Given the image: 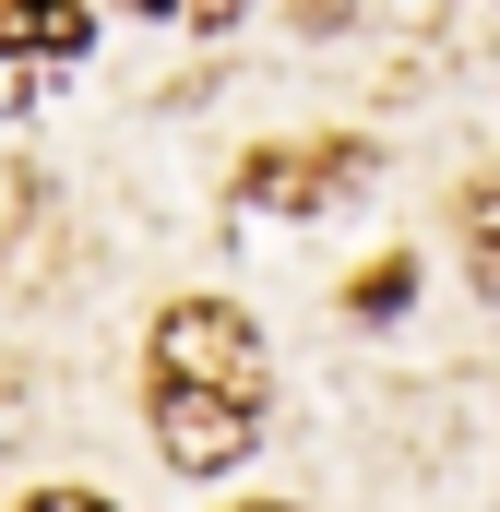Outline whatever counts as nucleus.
Masks as SVG:
<instances>
[{"label": "nucleus", "instance_id": "obj_5", "mask_svg": "<svg viewBox=\"0 0 500 512\" xmlns=\"http://www.w3.org/2000/svg\"><path fill=\"white\" fill-rule=\"evenodd\" d=\"M465 251H477L465 274H477V286L500 298V191H465Z\"/></svg>", "mask_w": 500, "mask_h": 512}, {"label": "nucleus", "instance_id": "obj_6", "mask_svg": "<svg viewBox=\"0 0 500 512\" xmlns=\"http://www.w3.org/2000/svg\"><path fill=\"white\" fill-rule=\"evenodd\" d=\"M24 512H108V501H96V489H36Z\"/></svg>", "mask_w": 500, "mask_h": 512}, {"label": "nucleus", "instance_id": "obj_3", "mask_svg": "<svg viewBox=\"0 0 500 512\" xmlns=\"http://www.w3.org/2000/svg\"><path fill=\"white\" fill-rule=\"evenodd\" d=\"M155 441H167V465H179V477H227V465H250L262 417H239V405H179V393H155Z\"/></svg>", "mask_w": 500, "mask_h": 512}, {"label": "nucleus", "instance_id": "obj_7", "mask_svg": "<svg viewBox=\"0 0 500 512\" xmlns=\"http://www.w3.org/2000/svg\"><path fill=\"white\" fill-rule=\"evenodd\" d=\"M250 512H286V501H250Z\"/></svg>", "mask_w": 500, "mask_h": 512}, {"label": "nucleus", "instance_id": "obj_1", "mask_svg": "<svg viewBox=\"0 0 500 512\" xmlns=\"http://www.w3.org/2000/svg\"><path fill=\"white\" fill-rule=\"evenodd\" d=\"M155 393L262 417V334H250V310H227V298H179V310L155 322Z\"/></svg>", "mask_w": 500, "mask_h": 512}, {"label": "nucleus", "instance_id": "obj_2", "mask_svg": "<svg viewBox=\"0 0 500 512\" xmlns=\"http://www.w3.org/2000/svg\"><path fill=\"white\" fill-rule=\"evenodd\" d=\"M239 191L262 203V215H322V203L358 191V143H262Z\"/></svg>", "mask_w": 500, "mask_h": 512}, {"label": "nucleus", "instance_id": "obj_4", "mask_svg": "<svg viewBox=\"0 0 500 512\" xmlns=\"http://www.w3.org/2000/svg\"><path fill=\"white\" fill-rule=\"evenodd\" d=\"M96 36V12H12L0 24V108H36L48 96V60H72Z\"/></svg>", "mask_w": 500, "mask_h": 512}]
</instances>
